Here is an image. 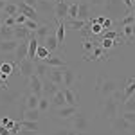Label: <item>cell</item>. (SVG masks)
<instances>
[{
	"mask_svg": "<svg viewBox=\"0 0 135 135\" xmlns=\"http://www.w3.org/2000/svg\"><path fill=\"white\" fill-rule=\"evenodd\" d=\"M58 90H61V88H60L56 83H52L51 79H43V95L52 97V95L58 92Z\"/></svg>",
	"mask_w": 135,
	"mask_h": 135,
	"instance_id": "23",
	"label": "cell"
},
{
	"mask_svg": "<svg viewBox=\"0 0 135 135\" xmlns=\"http://www.w3.org/2000/svg\"><path fill=\"white\" fill-rule=\"evenodd\" d=\"M132 13H133V16H135V7H133V11H132Z\"/></svg>",
	"mask_w": 135,
	"mask_h": 135,
	"instance_id": "58",
	"label": "cell"
},
{
	"mask_svg": "<svg viewBox=\"0 0 135 135\" xmlns=\"http://www.w3.org/2000/svg\"><path fill=\"white\" fill-rule=\"evenodd\" d=\"M108 13L112 15V18H123L128 11H123V7H126L123 0H106V6H104Z\"/></svg>",
	"mask_w": 135,
	"mask_h": 135,
	"instance_id": "4",
	"label": "cell"
},
{
	"mask_svg": "<svg viewBox=\"0 0 135 135\" xmlns=\"http://www.w3.org/2000/svg\"><path fill=\"white\" fill-rule=\"evenodd\" d=\"M63 95H65V101H67V104L78 106V101H79V94H76L72 88H70V86H63Z\"/></svg>",
	"mask_w": 135,
	"mask_h": 135,
	"instance_id": "16",
	"label": "cell"
},
{
	"mask_svg": "<svg viewBox=\"0 0 135 135\" xmlns=\"http://www.w3.org/2000/svg\"><path fill=\"white\" fill-rule=\"evenodd\" d=\"M27 52H29V40H22L18 49L15 51V63L18 65L22 60H25L27 58Z\"/></svg>",
	"mask_w": 135,
	"mask_h": 135,
	"instance_id": "13",
	"label": "cell"
},
{
	"mask_svg": "<svg viewBox=\"0 0 135 135\" xmlns=\"http://www.w3.org/2000/svg\"><path fill=\"white\" fill-rule=\"evenodd\" d=\"M65 104H67V101H65L63 90H58V92H56V94L51 97V108H52V110H56V108H61V106H65Z\"/></svg>",
	"mask_w": 135,
	"mask_h": 135,
	"instance_id": "20",
	"label": "cell"
},
{
	"mask_svg": "<svg viewBox=\"0 0 135 135\" xmlns=\"http://www.w3.org/2000/svg\"><path fill=\"white\" fill-rule=\"evenodd\" d=\"M20 42L22 40H16V38H13V40H0V52H4V54H15V51L18 49Z\"/></svg>",
	"mask_w": 135,
	"mask_h": 135,
	"instance_id": "9",
	"label": "cell"
},
{
	"mask_svg": "<svg viewBox=\"0 0 135 135\" xmlns=\"http://www.w3.org/2000/svg\"><path fill=\"white\" fill-rule=\"evenodd\" d=\"M69 7H70V2H67V0H60V2H56V9H54L56 22H63L67 16H69Z\"/></svg>",
	"mask_w": 135,
	"mask_h": 135,
	"instance_id": "6",
	"label": "cell"
},
{
	"mask_svg": "<svg viewBox=\"0 0 135 135\" xmlns=\"http://www.w3.org/2000/svg\"><path fill=\"white\" fill-rule=\"evenodd\" d=\"M92 7H104L106 6V0H86Z\"/></svg>",
	"mask_w": 135,
	"mask_h": 135,
	"instance_id": "46",
	"label": "cell"
},
{
	"mask_svg": "<svg viewBox=\"0 0 135 135\" xmlns=\"http://www.w3.org/2000/svg\"><path fill=\"white\" fill-rule=\"evenodd\" d=\"M56 38H58V42H60V47H63V43H65V23L63 22H56Z\"/></svg>",
	"mask_w": 135,
	"mask_h": 135,
	"instance_id": "30",
	"label": "cell"
},
{
	"mask_svg": "<svg viewBox=\"0 0 135 135\" xmlns=\"http://www.w3.org/2000/svg\"><path fill=\"white\" fill-rule=\"evenodd\" d=\"M32 34H34V32L29 31L25 25H18V23L15 25V38H16V40H29Z\"/></svg>",
	"mask_w": 135,
	"mask_h": 135,
	"instance_id": "18",
	"label": "cell"
},
{
	"mask_svg": "<svg viewBox=\"0 0 135 135\" xmlns=\"http://www.w3.org/2000/svg\"><path fill=\"white\" fill-rule=\"evenodd\" d=\"M112 23H114V18H106L104 23H103V29H104V31H106V29H110V27H112Z\"/></svg>",
	"mask_w": 135,
	"mask_h": 135,
	"instance_id": "51",
	"label": "cell"
},
{
	"mask_svg": "<svg viewBox=\"0 0 135 135\" xmlns=\"http://www.w3.org/2000/svg\"><path fill=\"white\" fill-rule=\"evenodd\" d=\"M67 2H70V4H74V2H78V4H79L81 0H67Z\"/></svg>",
	"mask_w": 135,
	"mask_h": 135,
	"instance_id": "56",
	"label": "cell"
},
{
	"mask_svg": "<svg viewBox=\"0 0 135 135\" xmlns=\"http://www.w3.org/2000/svg\"><path fill=\"white\" fill-rule=\"evenodd\" d=\"M15 38V25H6L2 23L0 25V40H13Z\"/></svg>",
	"mask_w": 135,
	"mask_h": 135,
	"instance_id": "26",
	"label": "cell"
},
{
	"mask_svg": "<svg viewBox=\"0 0 135 135\" xmlns=\"http://www.w3.org/2000/svg\"><path fill=\"white\" fill-rule=\"evenodd\" d=\"M49 65L43 61H34V74L36 76H40L42 79H47V74H49Z\"/></svg>",
	"mask_w": 135,
	"mask_h": 135,
	"instance_id": "24",
	"label": "cell"
},
{
	"mask_svg": "<svg viewBox=\"0 0 135 135\" xmlns=\"http://www.w3.org/2000/svg\"><path fill=\"white\" fill-rule=\"evenodd\" d=\"M47 49L51 52H54L58 47H60V42H58V38H56V32H52V34H49L47 36V40H45V43H43Z\"/></svg>",
	"mask_w": 135,
	"mask_h": 135,
	"instance_id": "29",
	"label": "cell"
},
{
	"mask_svg": "<svg viewBox=\"0 0 135 135\" xmlns=\"http://www.w3.org/2000/svg\"><path fill=\"white\" fill-rule=\"evenodd\" d=\"M78 81V76L74 74V70L70 67H65L63 69V86H72Z\"/></svg>",
	"mask_w": 135,
	"mask_h": 135,
	"instance_id": "17",
	"label": "cell"
},
{
	"mask_svg": "<svg viewBox=\"0 0 135 135\" xmlns=\"http://www.w3.org/2000/svg\"><path fill=\"white\" fill-rule=\"evenodd\" d=\"M23 25H25V27H27L29 31H32V32H34L36 29H38V27H40V22H36V20H29V18H27V22H25Z\"/></svg>",
	"mask_w": 135,
	"mask_h": 135,
	"instance_id": "42",
	"label": "cell"
},
{
	"mask_svg": "<svg viewBox=\"0 0 135 135\" xmlns=\"http://www.w3.org/2000/svg\"><path fill=\"white\" fill-rule=\"evenodd\" d=\"M18 70H20V74L23 76V78H31L32 74H34V61H31V60H22L18 65Z\"/></svg>",
	"mask_w": 135,
	"mask_h": 135,
	"instance_id": "12",
	"label": "cell"
},
{
	"mask_svg": "<svg viewBox=\"0 0 135 135\" xmlns=\"http://www.w3.org/2000/svg\"><path fill=\"white\" fill-rule=\"evenodd\" d=\"M78 18L81 20H90V4L86 0H81L79 2V9H78Z\"/></svg>",
	"mask_w": 135,
	"mask_h": 135,
	"instance_id": "21",
	"label": "cell"
},
{
	"mask_svg": "<svg viewBox=\"0 0 135 135\" xmlns=\"http://www.w3.org/2000/svg\"><path fill=\"white\" fill-rule=\"evenodd\" d=\"M103 36H104V38H110V40H117V38H119V32H115V31H104Z\"/></svg>",
	"mask_w": 135,
	"mask_h": 135,
	"instance_id": "47",
	"label": "cell"
},
{
	"mask_svg": "<svg viewBox=\"0 0 135 135\" xmlns=\"http://www.w3.org/2000/svg\"><path fill=\"white\" fill-rule=\"evenodd\" d=\"M40 97H42V95H36V94L29 92L27 95H25V108H38Z\"/></svg>",
	"mask_w": 135,
	"mask_h": 135,
	"instance_id": "28",
	"label": "cell"
},
{
	"mask_svg": "<svg viewBox=\"0 0 135 135\" xmlns=\"http://www.w3.org/2000/svg\"><path fill=\"white\" fill-rule=\"evenodd\" d=\"M52 32H56V23H51V22H45V23H40V27L34 31V36L38 38V42H43L47 40V36L52 34ZM42 43V45H43Z\"/></svg>",
	"mask_w": 135,
	"mask_h": 135,
	"instance_id": "5",
	"label": "cell"
},
{
	"mask_svg": "<svg viewBox=\"0 0 135 135\" xmlns=\"http://www.w3.org/2000/svg\"><path fill=\"white\" fill-rule=\"evenodd\" d=\"M63 23H65V27H70L74 31H81L86 25V20H81V18H65Z\"/></svg>",
	"mask_w": 135,
	"mask_h": 135,
	"instance_id": "19",
	"label": "cell"
},
{
	"mask_svg": "<svg viewBox=\"0 0 135 135\" xmlns=\"http://www.w3.org/2000/svg\"><path fill=\"white\" fill-rule=\"evenodd\" d=\"M56 9V0H38L36 4V11L40 15H54Z\"/></svg>",
	"mask_w": 135,
	"mask_h": 135,
	"instance_id": "8",
	"label": "cell"
},
{
	"mask_svg": "<svg viewBox=\"0 0 135 135\" xmlns=\"http://www.w3.org/2000/svg\"><path fill=\"white\" fill-rule=\"evenodd\" d=\"M121 25H135V16H133V13H126L124 16L121 18Z\"/></svg>",
	"mask_w": 135,
	"mask_h": 135,
	"instance_id": "38",
	"label": "cell"
},
{
	"mask_svg": "<svg viewBox=\"0 0 135 135\" xmlns=\"http://www.w3.org/2000/svg\"><path fill=\"white\" fill-rule=\"evenodd\" d=\"M29 90L32 94H36V95H43V79L40 76L32 74L29 78Z\"/></svg>",
	"mask_w": 135,
	"mask_h": 135,
	"instance_id": "11",
	"label": "cell"
},
{
	"mask_svg": "<svg viewBox=\"0 0 135 135\" xmlns=\"http://www.w3.org/2000/svg\"><path fill=\"white\" fill-rule=\"evenodd\" d=\"M16 135H36V132H32V130H25V128H22L20 132Z\"/></svg>",
	"mask_w": 135,
	"mask_h": 135,
	"instance_id": "52",
	"label": "cell"
},
{
	"mask_svg": "<svg viewBox=\"0 0 135 135\" xmlns=\"http://www.w3.org/2000/svg\"><path fill=\"white\" fill-rule=\"evenodd\" d=\"M4 23H6V25H11V27H13V25H16V18H15V16H7V18L4 20Z\"/></svg>",
	"mask_w": 135,
	"mask_h": 135,
	"instance_id": "50",
	"label": "cell"
},
{
	"mask_svg": "<svg viewBox=\"0 0 135 135\" xmlns=\"http://www.w3.org/2000/svg\"><path fill=\"white\" fill-rule=\"evenodd\" d=\"M117 88H119V86H117V83H115L114 79L104 78V76H99V79H97V92H99L101 97H110Z\"/></svg>",
	"mask_w": 135,
	"mask_h": 135,
	"instance_id": "2",
	"label": "cell"
},
{
	"mask_svg": "<svg viewBox=\"0 0 135 135\" xmlns=\"http://www.w3.org/2000/svg\"><path fill=\"white\" fill-rule=\"evenodd\" d=\"M0 124H4V126H7V128H13V126H15V121H11V119H7V117H2V119H0Z\"/></svg>",
	"mask_w": 135,
	"mask_h": 135,
	"instance_id": "48",
	"label": "cell"
},
{
	"mask_svg": "<svg viewBox=\"0 0 135 135\" xmlns=\"http://www.w3.org/2000/svg\"><path fill=\"white\" fill-rule=\"evenodd\" d=\"M0 135H11V130L7 128V126L0 124Z\"/></svg>",
	"mask_w": 135,
	"mask_h": 135,
	"instance_id": "53",
	"label": "cell"
},
{
	"mask_svg": "<svg viewBox=\"0 0 135 135\" xmlns=\"http://www.w3.org/2000/svg\"><path fill=\"white\" fill-rule=\"evenodd\" d=\"M54 135H78V133L74 132L72 128H61V130H56Z\"/></svg>",
	"mask_w": 135,
	"mask_h": 135,
	"instance_id": "44",
	"label": "cell"
},
{
	"mask_svg": "<svg viewBox=\"0 0 135 135\" xmlns=\"http://www.w3.org/2000/svg\"><path fill=\"white\" fill-rule=\"evenodd\" d=\"M123 119H126L130 124H135V112H128V110H123V114H121Z\"/></svg>",
	"mask_w": 135,
	"mask_h": 135,
	"instance_id": "40",
	"label": "cell"
},
{
	"mask_svg": "<svg viewBox=\"0 0 135 135\" xmlns=\"http://www.w3.org/2000/svg\"><path fill=\"white\" fill-rule=\"evenodd\" d=\"M54 112H56V117H58V119H72L79 110H78V106L65 104V106H61V108H56Z\"/></svg>",
	"mask_w": 135,
	"mask_h": 135,
	"instance_id": "7",
	"label": "cell"
},
{
	"mask_svg": "<svg viewBox=\"0 0 135 135\" xmlns=\"http://www.w3.org/2000/svg\"><path fill=\"white\" fill-rule=\"evenodd\" d=\"M123 110L135 112V95H132L130 99H126V101H124V104H123Z\"/></svg>",
	"mask_w": 135,
	"mask_h": 135,
	"instance_id": "39",
	"label": "cell"
},
{
	"mask_svg": "<svg viewBox=\"0 0 135 135\" xmlns=\"http://www.w3.org/2000/svg\"><path fill=\"white\" fill-rule=\"evenodd\" d=\"M6 2H16V0H6Z\"/></svg>",
	"mask_w": 135,
	"mask_h": 135,
	"instance_id": "57",
	"label": "cell"
},
{
	"mask_svg": "<svg viewBox=\"0 0 135 135\" xmlns=\"http://www.w3.org/2000/svg\"><path fill=\"white\" fill-rule=\"evenodd\" d=\"M22 128H25V130H32V132H40V121H27V119H22Z\"/></svg>",
	"mask_w": 135,
	"mask_h": 135,
	"instance_id": "34",
	"label": "cell"
},
{
	"mask_svg": "<svg viewBox=\"0 0 135 135\" xmlns=\"http://www.w3.org/2000/svg\"><path fill=\"white\" fill-rule=\"evenodd\" d=\"M119 38H123L126 43L135 42V25H123V31L119 32Z\"/></svg>",
	"mask_w": 135,
	"mask_h": 135,
	"instance_id": "15",
	"label": "cell"
},
{
	"mask_svg": "<svg viewBox=\"0 0 135 135\" xmlns=\"http://www.w3.org/2000/svg\"><path fill=\"white\" fill-rule=\"evenodd\" d=\"M101 115H104V119L112 121L119 115V103L115 101L114 97H103L101 101Z\"/></svg>",
	"mask_w": 135,
	"mask_h": 135,
	"instance_id": "1",
	"label": "cell"
},
{
	"mask_svg": "<svg viewBox=\"0 0 135 135\" xmlns=\"http://www.w3.org/2000/svg\"><path fill=\"white\" fill-rule=\"evenodd\" d=\"M70 128H72L76 133H85V132H88V128H90V121H88V117H86L83 112H78V114L72 117Z\"/></svg>",
	"mask_w": 135,
	"mask_h": 135,
	"instance_id": "3",
	"label": "cell"
},
{
	"mask_svg": "<svg viewBox=\"0 0 135 135\" xmlns=\"http://www.w3.org/2000/svg\"><path fill=\"white\" fill-rule=\"evenodd\" d=\"M83 58L88 60V61H90V60H104V49L101 47V45H95L88 54H85Z\"/></svg>",
	"mask_w": 135,
	"mask_h": 135,
	"instance_id": "22",
	"label": "cell"
},
{
	"mask_svg": "<svg viewBox=\"0 0 135 135\" xmlns=\"http://www.w3.org/2000/svg\"><path fill=\"white\" fill-rule=\"evenodd\" d=\"M23 4H27V6H31V7H36L38 0H23Z\"/></svg>",
	"mask_w": 135,
	"mask_h": 135,
	"instance_id": "54",
	"label": "cell"
},
{
	"mask_svg": "<svg viewBox=\"0 0 135 135\" xmlns=\"http://www.w3.org/2000/svg\"><path fill=\"white\" fill-rule=\"evenodd\" d=\"M4 13H6L7 16H15V18H16V16H18V13H20V11H18V4H16V2H7Z\"/></svg>",
	"mask_w": 135,
	"mask_h": 135,
	"instance_id": "33",
	"label": "cell"
},
{
	"mask_svg": "<svg viewBox=\"0 0 135 135\" xmlns=\"http://www.w3.org/2000/svg\"><path fill=\"white\" fill-rule=\"evenodd\" d=\"M49 56H51V51H49V49H47L45 45H40V47H38V51H36V58H38V60L42 61V60L49 58Z\"/></svg>",
	"mask_w": 135,
	"mask_h": 135,
	"instance_id": "37",
	"label": "cell"
},
{
	"mask_svg": "<svg viewBox=\"0 0 135 135\" xmlns=\"http://www.w3.org/2000/svg\"><path fill=\"white\" fill-rule=\"evenodd\" d=\"M132 126L133 124H130V123H128L126 119H123L121 115H117L115 119H112V128H114L115 132H130Z\"/></svg>",
	"mask_w": 135,
	"mask_h": 135,
	"instance_id": "14",
	"label": "cell"
},
{
	"mask_svg": "<svg viewBox=\"0 0 135 135\" xmlns=\"http://www.w3.org/2000/svg\"><path fill=\"white\" fill-rule=\"evenodd\" d=\"M25 22H27V16L22 15V13H18V16H16V23H18V25H23Z\"/></svg>",
	"mask_w": 135,
	"mask_h": 135,
	"instance_id": "49",
	"label": "cell"
},
{
	"mask_svg": "<svg viewBox=\"0 0 135 135\" xmlns=\"http://www.w3.org/2000/svg\"><path fill=\"white\" fill-rule=\"evenodd\" d=\"M11 135H13V133H11Z\"/></svg>",
	"mask_w": 135,
	"mask_h": 135,
	"instance_id": "59",
	"label": "cell"
},
{
	"mask_svg": "<svg viewBox=\"0 0 135 135\" xmlns=\"http://www.w3.org/2000/svg\"><path fill=\"white\" fill-rule=\"evenodd\" d=\"M94 47H95V45H94V42H90V40H83V51H85V54H88Z\"/></svg>",
	"mask_w": 135,
	"mask_h": 135,
	"instance_id": "45",
	"label": "cell"
},
{
	"mask_svg": "<svg viewBox=\"0 0 135 135\" xmlns=\"http://www.w3.org/2000/svg\"><path fill=\"white\" fill-rule=\"evenodd\" d=\"M78 9H79V4H78V2L70 4V7H69V16H67V18H78Z\"/></svg>",
	"mask_w": 135,
	"mask_h": 135,
	"instance_id": "41",
	"label": "cell"
},
{
	"mask_svg": "<svg viewBox=\"0 0 135 135\" xmlns=\"http://www.w3.org/2000/svg\"><path fill=\"white\" fill-rule=\"evenodd\" d=\"M42 61L47 63L49 67H63V69H65V67H69L67 61L63 60L61 56H49V58H45V60H42Z\"/></svg>",
	"mask_w": 135,
	"mask_h": 135,
	"instance_id": "25",
	"label": "cell"
},
{
	"mask_svg": "<svg viewBox=\"0 0 135 135\" xmlns=\"http://www.w3.org/2000/svg\"><path fill=\"white\" fill-rule=\"evenodd\" d=\"M6 4H7L6 0H0V13H2V11L6 9Z\"/></svg>",
	"mask_w": 135,
	"mask_h": 135,
	"instance_id": "55",
	"label": "cell"
},
{
	"mask_svg": "<svg viewBox=\"0 0 135 135\" xmlns=\"http://www.w3.org/2000/svg\"><path fill=\"white\" fill-rule=\"evenodd\" d=\"M49 99H51V97H47V95H42V97H40V104H38V110H40V112H47V110H49V108H51V101H49Z\"/></svg>",
	"mask_w": 135,
	"mask_h": 135,
	"instance_id": "36",
	"label": "cell"
},
{
	"mask_svg": "<svg viewBox=\"0 0 135 135\" xmlns=\"http://www.w3.org/2000/svg\"><path fill=\"white\" fill-rule=\"evenodd\" d=\"M16 99H18V94H4L2 97H0V104L4 106H11V104L16 103Z\"/></svg>",
	"mask_w": 135,
	"mask_h": 135,
	"instance_id": "32",
	"label": "cell"
},
{
	"mask_svg": "<svg viewBox=\"0 0 135 135\" xmlns=\"http://www.w3.org/2000/svg\"><path fill=\"white\" fill-rule=\"evenodd\" d=\"M90 31H92V34H101L104 29H103V25H101V23H97V22H92V23H90Z\"/></svg>",
	"mask_w": 135,
	"mask_h": 135,
	"instance_id": "43",
	"label": "cell"
},
{
	"mask_svg": "<svg viewBox=\"0 0 135 135\" xmlns=\"http://www.w3.org/2000/svg\"><path fill=\"white\" fill-rule=\"evenodd\" d=\"M40 110L38 108H25L23 110V119H27V121H40Z\"/></svg>",
	"mask_w": 135,
	"mask_h": 135,
	"instance_id": "31",
	"label": "cell"
},
{
	"mask_svg": "<svg viewBox=\"0 0 135 135\" xmlns=\"http://www.w3.org/2000/svg\"><path fill=\"white\" fill-rule=\"evenodd\" d=\"M119 45V40H110V38H104L103 36V40H101V47H103L104 51L106 49H115Z\"/></svg>",
	"mask_w": 135,
	"mask_h": 135,
	"instance_id": "35",
	"label": "cell"
},
{
	"mask_svg": "<svg viewBox=\"0 0 135 135\" xmlns=\"http://www.w3.org/2000/svg\"><path fill=\"white\" fill-rule=\"evenodd\" d=\"M47 79H51L52 83H56L61 88L63 86V67H51L49 74H47Z\"/></svg>",
	"mask_w": 135,
	"mask_h": 135,
	"instance_id": "10",
	"label": "cell"
},
{
	"mask_svg": "<svg viewBox=\"0 0 135 135\" xmlns=\"http://www.w3.org/2000/svg\"><path fill=\"white\" fill-rule=\"evenodd\" d=\"M132 95H135V78H130L128 81H126V86L123 88V97L126 99H130Z\"/></svg>",
	"mask_w": 135,
	"mask_h": 135,
	"instance_id": "27",
	"label": "cell"
}]
</instances>
